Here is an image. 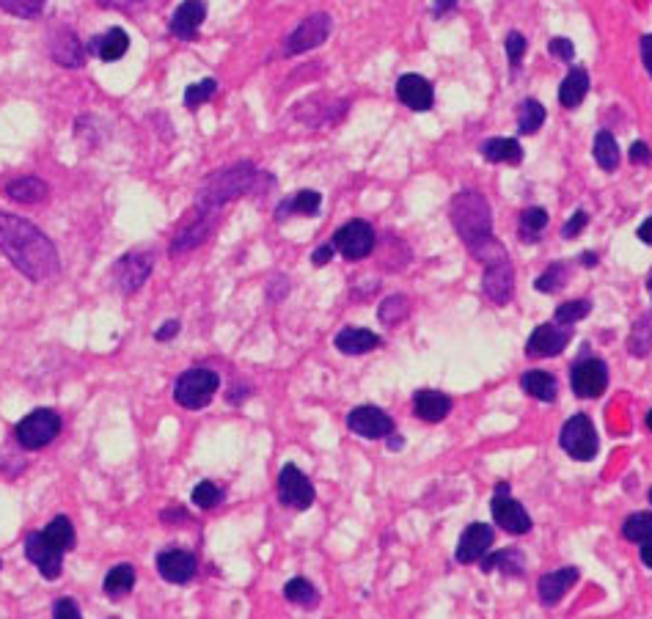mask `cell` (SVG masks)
<instances>
[{"instance_id":"cell-1","label":"cell","mask_w":652,"mask_h":619,"mask_svg":"<svg viewBox=\"0 0 652 619\" xmlns=\"http://www.w3.org/2000/svg\"><path fill=\"white\" fill-rule=\"evenodd\" d=\"M0 251L31 281H45L61 270V259L50 237L42 234V229H36L31 221L3 210H0Z\"/></svg>"},{"instance_id":"cell-2","label":"cell","mask_w":652,"mask_h":619,"mask_svg":"<svg viewBox=\"0 0 652 619\" xmlns=\"http://www.w3.org/2000/svg\"><path fill=\"white\" fill-rule=\"evenodd\" d=\"M452 223L454 232L460 234V240L468 245V251L476 259H482L485 265L507 256V251L493 237V221H490V207H487L485 196H479L476 190H465V193L454 196Z\"/></svg>"},{"instance_id":"cell-3","label":"cell","mask_w":652,"mask_h":619,"mask_svg":"<svg viewBox=\"0 0 652 619\" xmlns=\"http://www.w3.org/2000/svg\"><path fill=\"white\" fill-rule=\"evenodd\" d=\"M270 185H273V179L267 177V174H262L256 166H251V163H240V166L223 168V171L212 174V177L201 185L196 207L218 212L223 204L240 199V196L259 193V190L270 188Z\"/></svg>"},{"instance_id":"cell-4","label":"cell","mask_w":652,"mask_h":619,"mask_svg":"<svg viewBox=\"0 0 652 619\" xmlns=\"http://www.w3.org/2000/svg\"><path fill=\"white\" fill-rule=\"evenodd\" d=\"M218 386H221V375L215 369L196 366V369H188L179 375V380L174 383V399L185 410H201L210 405Z\"/></svg>"},{"instance_id":"cell-5","label":"cell","mask_w":652,"mask_h":619,"mask_svg":"<svg viewBox=\"0 0 652 619\" xmlns=\"http://www.w3.org/2000/svg\"><path fill=\"white\" fill-rule=\"evenodd\" d=\"M58 432H61V416L56 410L39 408L34 413H28L25 419H20V424L14 427V438L23 449L36 452V449H45V446L56 441Z\"/></svg>"},{"instance_id":"cell-6","label":"cell","mask_w":652,"mask_h":619,"mask_svg":"<svg viewBox=\"0 0 652 619\" xmlns=\"http://www.w3.org/2000/svg\"><path fill=\"white\" fill-rule=\"evenodd\" d=\"M559 443H562V449L570 454L573 460H581V463L592 460L597 454V432L592 419L584 416V413H578L573 419L564 421Z\"/></svg>"},{"instance_id":"cell-7","label":"cell","mask_w":652,"mask_h":619,"mask_svg":"<svg viewBox=\"0 0 652 619\" xmlns=\"http://www.w3.org/2000/svg\"><path fill=\"white\" fill-rule=\"evenodd\" d=\"M152 270H155V256L146 254V251H133V254H124L116 262L113 281H116L122 295H135L146 284V278L152 276Z\"/></svg>"},{"instance_id":"cell-8","label":"cell","mask_w":652,"mask_h":619,"mask_svg":"<svg viewBox=\"0 0 652 619\" xmlns=\"http://www.w3.org/2000/svg\"><path fill=\"white\" fill-rule=\"evenodd\" d=\"M331 243L344 259L358 262V259H366V256L375 251V229L366 221H350L333 234Z\"/></svg>"},{"instance_id":"cell-9","label":"cell","mask_w":652,"mask_h":619,"mask_svg":"<svg viewBox=\"0 0 652 619\" xmlns=\"http://www.w3.org/2000/svg\"><path fill=\"white\" fill-rule=\"evenodd\" d=\"M278 501L289 509H309L314 504V485L298 465H284L278 474Z\"/></svg>"},{"instance_id":"cell-10","label":"cell","mask_w":652,"mask_h":619,"mask_svg":"<svg viewBox=\"0 0 652 619\" xmlns=\"http://www.w3.org/2000/svg\"><path fill=\"white\" fill-rule=\"evenodd\" d=\"M331 31L333 20L328 14H311V17H306V20L289 34L284 53H287V56H300V53H306V50H314V47H320L322 42L331 36Z\"/></svg>"},{"instance_id":"cell-11","label":"cell","mask_w":652,"mask_h":619,"mask_svg":"<svg viewBox=\"0 0 652 619\" xmlns=\"http://www.w3.org/2000/svg\"><path fill=\"white\" fill-rule=\"evenodd\" d=\"M573 391L581 399H597L608 388V369L597 358H584L573 366Z\"/></svg>"},{"instance_id":"cell-12","label":"cell","mask_w":652,"mask_h":619,"mask_svg":"<svg viewBox=\"0 0 652 619\" xmlns=\"http://www.w3.org/2000/svg\"><path fill=\"white\" fill-rule=\"evenodd\" d=\"M25 556H28V562L36 564V570L45 575L47 581H58L61 564H64V553L58 551L42 531H36V534H31L25 540Z\"/></svg>"},{"instance_id":"cell-13","label":"cell","mask_w":652,"mask_h":619,"mask_svg":"<svg viewBox=\"0 0 652 619\" xmlns=\"http://www.w3.org/2000/svg\"><path fill=\"white\" fill-rule=\"evenodd\" d=\"M157 573L166 578L168 584H188L199 573V559L196 553L185 548H168L157 556Z\"/></svg>"},{"instance_id":"cell-14","label":"cell","mask_w":652,"mask_h":619,"mask_svg":"<svg viewBox=\"0 0 652 619\" xmlns=\"http://www.w3.org/2000/svg\"><path fill=\"white\" fill-rule=\"evenodd\" d=\"M570 325H559V322H551V325H540V328H534V333L529 336V342H526V353L531 358H553V355H559L570 344Z\"/></svg>"},{"instance_id":"cell-15","label":"cell","mask_w":652,"mask_h":619,"mask_svg":"<svg viewBox=\"0 0 652 619\" xmlns=\"http://www.w3.org/2000/svg\"><path fill=\"white\" fill-rule=\"evenodd\" d=\"M212 229H215V212L196 207V218L182 223L179 232L174 234V240H171V256L188 254L190 248H196V245H201L210 237Z\"/></svg>"},{"instance_id":"cell-16","label":"cell","mask_w":652,"mask_h":619,"mask_svg":"<svg viewBox=\"0 0 652 619\" xmlns=\"http://www.w3.org/2000/svg\"><path fill=\"white\" fill-rule=\"evenodd\" d=\"M482 289H485L487 298L498 303V306H504V303L512 300V292H515V270H512V265L507 262V256L487 262Z\"/></svg>"},{"instance_id":"cell-17","label":"cell","mask_w":652,"mask_h":619,"mask_svg":"<svg viewBox=\"0 0 652 619\" xmlns=\"http://www.w3.org/2000/svg\"><path fill=\"white\" fill-rule=\"evenodd\" d=\"M347 427L364 438H386L394 432V421L388 419L386 410L375 408V405H361V408L350 410Z\"/></svg>"},{"instance_id":"cell-18","label":"cell","mask_w":652,"mask_h":619,"mask_svg":"<svg viewBox=\"0 0 652 619\" xmlns=\"http://www.w3.org/2000/svg\"><path fill=\"white\" fill-rule=\"evenodd\" d=\"M493 540H496V531L490 529L487 523H471V526L463 531L460 542H457L454 559H457L460 564L479 562V559L490 551Z\"/></svg>"},{"instance_id":"cell-19","label":"cell","mask_w":652,"mask_h":619,"mask_svg":"<svg viewBox=\"0 0 652 619\" xmlns=\"http://www.w3.org/2000/svg\"><path fill=\"white\" fill-rule=\"evenodd\" d=\"M490 509H493V520L509 534H529L531 531L529 512L520 507L515 498H509V493H496Z\"/></svg>"},{"instance_id":"cell-20","label":"cell","mask_w":652,"mask_h":619,"mask_svg":"<svg viewBox=\"0 0 652 619\" xmlns=\"http://www.w3.org/2000/svg\"><path fill=\"white\" fill-rule=\"evenodd\" d=\"M204 17H207V3L204 0H182L174 17H171V34L182 39V42H193L199 36Z\"/></svg>"},{"instance_id":"cell-21","label":"cell","mask_w":652,"mask_h":619,"mask_svg":"<svg viewBox=\"0 0 652 619\" xmlns=\"http://www.w3.org/2000/svg\"><path fill=\"white\" fill-rule=\"evenodd\" d=\"M50 56H53L58 67L80 69L86 64V45L75 36V31L61 28V31H56L53 39H50Z\"/></svg>"},{"instance_id":"cell-22","label":"cell","mask_w":652,"mask_h":619,"mask_svg":"<svg viewBox=\"0 0 652 619\" xmlns=\"http://www.w3.org/2000/svg\"><path fill=\"white\" fill-rule=\"evenodd\" d=\"M397 97L399 102L410 108V111H430L435 102V91H432L430 80L421 75H402L397 80Z\"/></svg>"},{"instance_id":"cell-23","label":"cell","mask_w":652,"mask_h":619,"mask_svg":"<svg viewBox=\"0 0 652 619\" xmlns=\"http://www.w3.org/2000/svg\"><path fill=\"white\" fill-rule=\"evenodd\" d=\"M413 410H416V416L424 421H430V424H438L449 416V410H452V399L441 394V391H432V388H421L416 391V397H413Z\"/></svg>"},{"instance_id":"cell-24","label":"cell","mask_w":652,"mask_h":619,"mask_svg":"<svg viewBox=\"0 0 652 619\" xmlns=\"http://www.w3.org/2000/svg\"><path fill=\"white\" fill-rule=\"evenodd\" d=\"M578 581V570L575 567H562V570H556V573L542 575L540 584H537V592H540V600L545 606H556L564 595H567V589Z\"/></svg>"},{"instance_id":"cell-25","label":"cell","mask_w":652,"mask_h":619,"mask_svg":"<svg viewBox=\"0 0 652 619\" xmlns=\"http://www.w3.org/2000/svg\"><path fill=\"white\" fill-rule=\"evenodd\" d=\"M333 344L344 355H364L372 353L375 347H380V336L366 331V328H342V331L336 333Z\"/></svg>"},{"instance_id":"cell-26","label":"cell","mask_w":652,"mask_h":619,"mask_svg":"<svg viewBox=\"0 0 652 619\" xmlns=\"http://www.w3.org/2000/svg\"><path fill=\"white\" fill-rule=\"evenodd\" d=\"M3 193L9 196L17 204H39L50 196V188H47L45 179L39 177H17L12 182H6Z\"/></svg>"},{"instance_id":"cell-27","label":"cell","mask_w":652,"mask_h":619,"mask_svg":"<svg viewBox=\"0 0 652 619\" xmlns=\"http://www.w3.org/2000/svg\"><path fill=\"white\" fill-rule=\"evenodd\" d=\"M586 94H589V72L584 67H573L559 86V102L562 108L573 111L586 100Z\"/></svg>"},{"instance_id":"cell-28","label":"cell","mask_w":652,"mask_h":619,"mask_svg":"<svg viewBox=\"0 0 652 619\" xmlns=\"http://www.w3.org/2000/svg\"><path fill=\"white\" fill-rule=\"evenodd\" d=\"M89 50L102 61H119L130 50V36L124 34L122 28H111L108 34L94 36L89 42Z\"/></svg>"},{"instance_id":"cell-29","label":"cell","mask_w":652,"mask_h":619,"mask_svg":"<svg viewBox=\"0 0 652 619\" xmlns=\"http://www.w3.org/2000/svg\"><path fill=\"white\" fill-rule=\"evenodd\" d=\"M482 157L487 163H507V166H518L523 160V146L515 138H490L482 144Z\"/></svg>"},{"instance_id":"cell-30","label":"cell","mask_w":652,"mask_h":619,"mask_svg":"<svg viewBox=\"0 0 652 619\" xmlns=\"http://www.w3.org/2000/svg\"><path fill=\"white\" fill-rule=\"evenodd\" d=\"M520 386L523 391L529 394V397L540 399V402H553L556 394H559V383H556V377L548 375V372H542V369H531L526 375L520 377Z\"/></svg>"},{"instance_id":"cell-31","label":"cell","mask_w":652,"mask_h":619,"mask_svg":"<svg viewBox=\"0 0 652 619\" xmlns=\"http://www.w3.org/2000/svg\"><path fill=\"white\" fill-rule=\"evenodd\" d=\"M135 586V567L133 564H116L111 573L105 575L102 589L111 600H122L124 595H130Z\"/></svg>"},{"instance_id":"cell-32","label":"cell","mask_w":652,"mask_h":619,"mask_svg":"<svg viewBox=\"0 0 652 619\" xmlns=\"http://www.w3.org/2000/svg\"><path fill=\"white\" fill-rule=\"evenodd\" d=\"M592 155H595L597 166L603 171H617L619 166V146L617 138L608 133V130H600L595 135V146H592Z\"/></svg>"},{"instance_id":"cell-33","label":"cell","mask_w":652,"mask_h":619,"mask_svg":"<svg viewBox=\"0 0 652 619\" xmlns=\"http://www.w3.org/2000/svg\"><path fill=\"white\" fill-rule=\"evenodd\" d=\"M42 534H45L47 540L53 542L61 553L75 548V526H72V520H69L67 515H58V518L50 520Z\"/></svg>"},{"instance_id":"cell-34","label":"cell","mask_w":652,"mask_h":619,"mask_svg":"<svg viewBox=\"0 0 652 619\" xmlns=\"http://www.w3.org/2000/svg\"><path fill=\"white\" fill-rule=\"evenodd\" d=\"M322 196L317 190H300L298 196H292L287 204H281L276 212V218H284L289 212H298V215H317L320 212Z\"/></svg>"},{"instance_id":"cell-35","label":"cell","mask_w":652,"mask_h":619,"mask_svg":"<svg viewBox=\"0 0 652 619\" xmlns=\"http://www.w3.org/2000/svg\"><path fill=\"white\" fill-rule=\"evenodd\" d=\"M479 562H482V570H485V573H490L493 567H501V570H504L507 575L523 573V556H520L518 548H507V551L490 553V556L485 553Z\"/></svg>"},{"instance_id":"cell-36","label":"cell","mask_w":652,"mask_h":619,"mask_svg":"<svg viewBox=\"0 0 652 619\" xmlns=\"http://www.w3.org/2000/svg\"><path fill=\"white\" fill-rule=\"evenodd\" d=\"M545 124V108L537 100L520 102L518 108V130L523 135H534Z\"/></svg>"},{"instance_id":"cell-37","label":"cell","mask_w":652,"mask_h":619,"mask_svg":"<svg viewBox=\"0 0 652 619\" xmlns=\"http://www.w3.org/2000/svg\"><path fill=\"white\" fill-rule=\"evenodd\" d=\"M284 595H287L289 603H295V606H317V589H314V584L311 581H306V578H292V581H287V586H284Z\"/></svg>"},{"instance_id":"cell-38","label":"cell","mask_w":652,"mask_h":619,"mask_svg":"<svg viewBox=\"0 0 652 619\" xmlns=\"http://www.w3.org/2000/svg\"><path fill=\"white\" fill-rule=\"evenodd\" d=\"M622 534H625V540L630 542L652 540V512H636V515H630V518L625 520V526H622Z\"/></svg>"},{"instance_id":"cell-39","label":"cell","mask_w":652,"mask_h":619,"mask_svg":"<svg viewBox=\"0 0 652 619\" xmlns=\"http://www.w3.org/2000/svg\"><path fill=\"white\" fill-rule=\"evenodd\" d=\"M548 226V212L542 210V207H529V210H523L520 215V234L526 237V240H537L540 232Z\"/></svg>"},{"instance_id":"cell-40","label":"cell","mask_w":652,"mask_h":619,"mask_svg":"<svg viewBox=\"0 0 652 619\" xmlns=\"http://www.w3.org/2000/svg\"><path fill=\"white\" fill-rule=\"evenodd\" d=\"M652 350V314L644 317L639 325H633V333H630V355H644Z\"/></svg>"},{"instance_id":"cell-41","label":"cell","mask_w":652,"mask_h":619,"mask_svg":"<svg viewBox=\"0 0 652 619\" xmlns=\"http://www.w3.org/2000/svg\"><path fill=\"white\" fill-rule=\"evenodd\" d=\"M410 314V300L405 295H394V298L383 300L380 306V322L383 325H397Z\"/></svg>"},{"instance_id":"cell-42","label":"cell","mask_w":652,"mask_h":619,"mask_svg":"<svg viewBox=\"0 0 652 619\" xmlns=\"http://www.w3.org/2000/svg\"><path fill=\"white\" fill-rule=\"evenodd\" d=\"M45 3L47 0H0V9L14 17H23V20H34L45 12Z\"/></svg>"},{"instance_id":"cell-43","label":"cell","mask_w":652,"mask_h":619,"mask_svg":"<svg viewBox=\"0 0 652 619\" xmlns=\"http://www.w3.org/2000/svg\"><path fill=\"white\" fill-rule=\"evenodd\" d=\"M193 504L201 509H215L223 501V487H218L210 479H204L199 485L193 487Z\"/></svg>"},{"instance_id":"cell-44","label":"cell","mask_w":652,"mask_h":619,"mask_svg":"<svg viewBox=\"0 0 652 619\" xmlns=\"http://www.w3.org/2000/svg\"><path fill=\"white\" fill-rule=\"evenodd\" d=\"M215 91H218V80H201V83H196V86H190L185 91V105L188 108H199V105H204V102H210L215 97Z\"/></svg>"},{"instance_id":"cell-45","label":"cell","mask_w":652,"mask_h":619,"mask_svg":"<svg viewBox=\"0 0 652 619\" xmlns=\"http://www.w3.org/2000/svg\"><path fill=\"white\" fill-rule=\"evenodd\" d=\"M589 309H592V306H589L586 300H570V303H562V306L556 309L553 322H559V325H573V322L584 320Z\"/></svg>"},{"instance_id":"cell-46","label":"cell","mask_w":652,"mask_h":619,"mask_svg":"<svg viewBox=\"0 0 652 619\" xmlns=\"http://www.w3.org/2000/svg\"><path fill=\"white\" fill-rule=\"evenodd\" d=\"M564 281H567V267L564 265H551L540 278H537V289L540 292H559L564 287Z\"/></svg>"},{"instance_id":"cell-47","label":"cell","mask_w":652,"mask_h":619,"mask_svg":"<svg viewBox=\"0 0 652 619\" xmlns=\"http://www.w3.org/2000/svg\"><path fill=\"white\" fill-rule=\"evenodd\" d=\"M526 47H529L526 36H520L518 31L507 34L504 50H507V58H509V64H512V69L520 67V61H523V56H526Z\"/></svg>"},{"instance_id":"cell-48","label":"cell","mask_w":652,"mask_h":619,"mask_svg":"<svg viewBox=\"0 0 652 619\" xmlns=\"http://www.w3.org/2000/svg\"><path fill=\"white\" fill-rule=\"evenodd\" d=\"M548 53H551L553 58H559V61H564V64H570L575 58V47L570 39H562V36H556V39H551L548 42Z\"/></svg>"},{"instance_id":"cell-49","label":"cell","mask_w":652,"mask_h":619,"mask_svg":"<svg viewBox=\"0 0 652 619\" xmlns=\"http://www.w3.org/2000/svg\"><path fill=\"white\" fill-rule=\"evenodd\" d=\"M53 614H56L58 619H80V606L78 603H75V600H67V597H64V600H56V603H53Z\"/></svg>"},{"instance_id":"cell-50","label":"cell","mask_w":652,"mask_h":619,"mask_svg":"<svg viewBox=\"0 0 652 619\" xmlns=\"http://www.w3.org/2000/svg\"><path fill=\"white\" fill-rule=\"evenodd\" d=\"M652 160V149L644 141H636V144L630 146V163L633 166H650Z\"/></svg>"},{"instance_id":"cell-51","label":"cell","mask_w":652,"mask_h":619,"mask_svg":"<svg viewBox=\"0 0 652 619\" xmlns=\"http://www.w3.org/2000/svg\"><path fill=\"white\" fill-rule=\"evenodd\" d=\"M586 221H589V215H586L584 210H578L573 218H570V221L564 223L562 234H564V237H575V234H581V232H584Z\"/></svg>"},{"instance_id":"cell-52","label":"cell","mask_w":652,"mask_h":619,"mask_svg":"<svg viewBox=\"0 0 652 619\" xmlns=\"http://www.w3.org/2000/svg\"><path fill=\"white\" fill-rule=\"evenodd\" d=\"M333 251H336V248H333V243L320 245V248L314 251V256H311V262H314L317 267H325L333 259Z\"/></svg>"},{"instance_id":"cell-53","label":"cell","mask_w":652,"mask_h":619,"mask_svg":"<svg viewBox=\"0 0 652 619\" xmlns=\"http://www.w3.org/2000/svg\"><path fill=\"white\" fill-rule=\"evenodd\" d=\"M639 45H641V61H644V69L650 72L652 78V34L641 36Z\"/></svg>"},{"instance_id":"cell-54","label":"cell","mask_w":652,"mask_h":619,"mask_svg":"<svg viewBox=\"0 0 652 619\" xmlns=\"http://www.w3.org/2000/svg\"><path fill=\"white\" fill-rule=\"evenodd\" d=\"M177 333H179V322L171 320V322H166V325H163V328L155 333V339H157V342H168V339H177Z\"/></svg>"},{"instance_id":"cell-55","label":"cell","mask_w":652,"mask_h":619,"mask_svg":"<svg viewBox=\"0 0 652 619\" xmlns=\"http://www.w3.org/2000/svg\"><path fill=\"white\" fill-rule=\"evenodd\" d=\"M105 9H122V12H133V3H144V0H100Z\"/></svg>"},{"instance_id":"cell-56","label":"cell","mask_w":652,"mask_h":619,"mask_svg":"<svg viewBox=\"0 0 652 619\" xmlns=\"http://www.w3.org/2000/svg\"><path fill=\"white\" fill-rule=\"evenodd\" d=\"M454 6H457V0H435V3H432V14H435V17H443V14L452 12Z\"/></svg>"},{"instance_id":"cell-57","label":"cell","mask_w":652,"mask_h":619,"mask_svg":"<svg viewBox=\"0 0 652 619\" xmlns=\"http://www.w3.org/2000/svg\"><path fill=\"white\" fill-rule=\"evenodd\" d=\"M636 234H639V240H641V243L652 245V215H650V218H647V221L641 223V226H639V232H636Z\"/></svg>"},{"instance_id":"cell-58","label":"cell","mask_w":652,"mask_h":619,"mask_svg":"<svg viewBox=\"0 0 652 619\" xmlns=\"http://www.w3.org/2000/svg\"><path fill=\"white\" fill-rule=\"evenodd\" d=\"M641 562L647 564V567H652V540L641 542Z\"/></svg>"},{"instance_id":"cell-59","label":"cell","mask_w":652,"mask_h":619,"mask_svg":"<svg viewBox=\"0 0 652 619\" xmlns=\"http://www.w3.org/2000/svg\"><path fill=\"white\" fill-rule=\"evenodd\" d=\"M163 520H185V512H179V509H174V512H163Z\"/></svg>"},{"instance_id":"cell-60","label":"cell","mask_w":652,"mask_h":619,"mask_svg":"<svg viewBox=\"0 0 652 619\" xmlns=\"http://www.w3.org/2000/svg\"><path fill=\"white\" fill-rule=\"evenodd\" d=\"M388 449H391V452H394V449H402V438H391V441H388Z\"/></svg>"},{"instance_id":"cell-61","label":"cell","mask_w":652,"mask_h":619,"mask_svg":"<svg viewBox=\"0 0 652 619\" xmlns=\"http://www.w3.org/2000/svg\"><path fill=\"white\" fill-rule=\"evenodd\" d=\"M647 427H650V432H652V410L647 413Z\"/></svg>"},{"instance_id":"cell-62","label":"cell","mask_w":652,"mask_h":619,"mask_svg":"<svg viewBox=\"0 0 652 619\" xmlns=\"http://www.w3.org/2000/svg\"><path fill=\"white\" fill-rule=\"evenodd\" d=\"M647 289H650V298H652V273H650V278H647Z\"/></svg>"},{"instance_id":"cell-63","label":"cell","mask_w":652,"mask_h":619,"mask_svg":"<svg viewBox=\"0 0 652 619\" xmlns=\"http://www.w3.org/2000/svg\"><path fill=\"white\" fill-rule=\"evenodd\" d=\"M650 501H652V490H650Z\"/></svg>"},{"instance_id":"cell-64","label":"cell","mask_w":652,"mask_h":619,"mask_svg":"<svg viewBox=\"0 0 652 619\" xmlns=\"http://www.w3.org/2000/svg\"><path fill=\"white\" fill-rule=\"evenodd\" d=\"M0 567H3V562H0Z\"/></svg>"}]
</instances>
